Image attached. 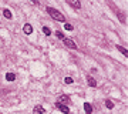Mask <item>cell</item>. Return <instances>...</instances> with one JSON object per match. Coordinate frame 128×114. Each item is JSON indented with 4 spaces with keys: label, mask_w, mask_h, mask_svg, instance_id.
Returning <instances> with one entry per match:
<instances>
[{
    "label": "cell",
    "mask_w": 128,
    "mask_h": 114,
    "mask_svg": "<svg viewBox=\"0 0 128 114\" xmlns=\"http://www.w3.org/2000/svg\"><path fill=\"white\" fill-rule=\"evenodd\" d=\"M47 13L50 14V17L53 19V20H56V22H61V23H66V17H64V14L61 13V12H58L57 9H54V7H51V6H47Z\"/></svg>",
    "instance_id": "1"
},
{
    "label": "cell",
    "mask_w": 128,
    "mask_h": 114,
    "mask_svg": "<svg viewBox=\"0 0 128 114\" xmlns=\"http://www.w3.org/2000/svg\"><path fill=\"white\" fill-rule=\"evenodd\" d=\"M57 103L58 104H63V105H68L71 103V98H70L68 94H61V96L57 98Z\"/></svg>",
    "instance_id": "2"
},
{
    "label": "cell",
    "mask_w": 128,
    "mask_h": 114,
    "mask_svg": "<svg viewBox=\"0 0 128 114\" xmlns=\"http://www.w3.org/2000/svg\"><path fill=\"white\" fill-rule=\"evenodd\" d=\"M63 43H64V46H66V47H68V49H71V50H77V49H78L77 44H76V41L71 40V39L64 37V39H63Z\"/></svg>",
    "instance_id": "3"
},
{
    "label": "cell",
    "mask_w": 128,
    "mask_h": 114,
    "mask_svg": "<svg viewBox=\"0 0 128 114\" xmlns=\"http://www.w3.org/2000/svg\"><path fill=\"white\" fill-rule=\"evenodd\" d=\"M67 5L71 6V7H74V9H81V2L80 0H68L67 2Z\"/></svg>",
    "instance_id": "4"
},
{
    "label": "cell",
    "mask_w": 128,
    "mask_h": 114,
    "mask_svg": "<svg viewBox=\"0 0 128 114\" xmlns=\"http://www.w3.org/2000/svg\"><path fill=\"white\" fill-rule=\"evenodd\" d=\"M56 107H57V108H58L63 114H70L68 105H63V104H58V103H56Z\"/></svg>",
    "instance_id": "5"
},
{
    "label": "cell",
    "mask_w": 128,
    "mask_h": 114,
    "mask_svg": "<svg viewBox=\"0 0 128 114\" xmlns=\"http://www.w3.org/2000/svg\"><path fill=\"white\" fill-rule=\"evenodd\" d=\"M32 114H46V110H44V107L40 104H37L34 108H33V113Z\"/></svg>",
    "instance_id": "6"
},
{
    "label": "cell",
    "mask_w": 128,
    "mask_h": 114,
    "mask_svg": "<svg viewBox=\"0 0 128 114\" xmlns=\"http://www.w3.org/2000/svg\"><path fill=\"white\" fill-rule=\"evenodd\" d=\"M23 32L27 34V36H30V34H33V26L30 24V23H26L23 26Z\"/></svg>",
    "instance_id": "7"
},
{
    "label": "cell",
    "mask_w": 128,
    "mask_h": 114,
    "mask_svg": "<svg viewBox=\"0 0 128 114\" xmlns=\"http://www.w3.org/2000/svg\"><path fill=\"white\" fill-rule=\"evenodd\" d=\"M87 84L90 87H92V88H96L97 87V81H96V78L91 77V76H87Z\"/></svg>",
    "instance_id": "8"
},
{
    "label": "cell",
    "mask_w": 128,
    "mask_h": 114,
    "mask_svg": "<svg viewBox=\"0 0 128 114\" xmlns=\"http://www.w3.org/2000/svg\"><path fill=\"white\" fill-rule=\"evenodd\" d=\"M117 50L121 53V54L124 56V57H128V50L125 49V47H122V46H120V44H117Z\"/></svg>",
    "instance_id": "9"
},
{
    "label": "cell",
    "mask_w": 128,
    "mask_h": 114,
    "mask_svg": "<svg viewBox=\"0 0 128 114\" xmlns=\"http://www.w3.org/2000/svg\"><path fill=\"white\" fill-rule=\"evenodd\" d=\"M84 111L86 114H92V105L90 103H84Z\"/></svg>",
    "instance_id": "10"
},
{
    "label": "cell",
    "mask_w": 128,
    "mask_h": 114,
    "mask_svg": "<svg viewBox=\"0 0 128 114\" xmlns=\"http://www.w3.org/2000/svg\"><path fill=\"white\" fill-rule=\"evenodd\" d=\"M6 80H7V81H14V80H16V74L14 73H7L6 74Z\"/></svg>",
    "instance_id": "11"
},
{
    "label": "cell",
    "mask_w": 128,
    "mask_h": 114,
    "mask_svg": "<svg viewBox=\"0 0 128 114\" xmlns=\"http://www.w3.org/2000/svg\"><path fill=\"white\" fill-rule=\"evenodd\" d=\"M3 16H4L6 19H9V20L13 17V14H12V12H10L9 9H4V10H3Z\"/></svg>",
    "instance_id": "12"
},
{
    "label": "cell",
    "mask_w": 128,
    "mask_h": 114,
    "mask_svg": "<svg viewBox=\"0 0 128 114\" xmlns=\"http://www.w3.org/2000/svg\"><path fill=\"white\" fill-rule=\"evenodd\" d=\"M105 107H107L108 110H112L114 108V103H112L111 100H105Z\"/></svg>",
    "instance_id": "13"
},
{
    "label": "cell",
    "mask_w": 128,
    "mask_h": 114,
    "mask_svg": "<svg viewBox=\"0 0 128 114\" xmlns=\"http://www.w3.org/2000/svg\"><path fill=\"white\" fill-rule=\"evenodd\" d=\"M43 33H44L46 36H51V29L47 27V26H43Z\"/></svg>",
    "instance_id": "14"
},
{
    "label": "cell",
    "mask_w": 128,
    "mask_h": 114,
    "mask_svg": "<svg viewBox=\"0 0 128 114\" xmlns=\"http://www.w3.org/2000/svg\"><path fill=\"white\" fill-rule=\"evenodd\" d=\"M56 36H57V39H60V40H63V39H64L63 32H60V30H57V32H56Z\"/></svg>",
    "instance_id": "15"
},
{
    "label": "cell",
    "mask_w": 128,
    "mask_h": 114,
    "mask_svg": "<svg viewBox=\"0 0 128 114\" xmlns=\"http://www.w3.org/2000/svg\"><path fill=\"white\" fill-rule=\"evenodd\" d=\"M64 83H66V84H73L74 80H73V77H66L64 78Z\"/></svg>",
    "instance_id": "16"
},
{
    "label": "cell",
    "mask_w": 128,
    "mask_h": 114,
    "mask_svg": "<svg viewBox=\"0 0 128 114\" xmlns=\"http://www.w3.org/2000/svg\"><path fill=\"white\" fill-rule=\"evenodd\" d=\"M64 29L66 30H73V24H70V23H64Z\"/></svg>",
    "instance_id": "17"
}]
</instances>
